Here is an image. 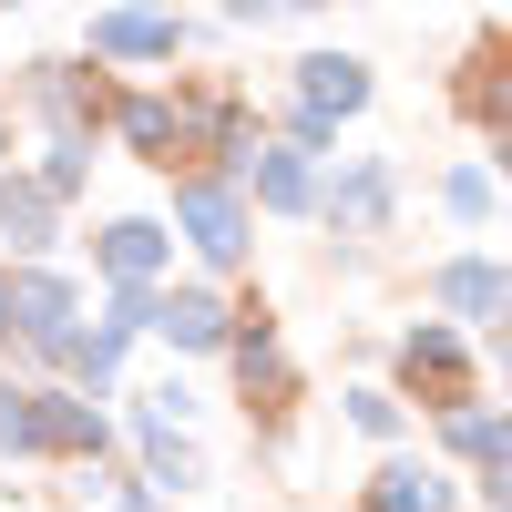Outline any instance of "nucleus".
<instances>
[{
  "label": "nucleus",
  "mask_w": 512,
  "mask_h": 512,
  "mask_svg": "<svg viewBox=\"0 0 512 512\" xmlns=\"http://www.w3.org/2000/svg\"><path fill=\"white\" fill-rule=\"evenodd\" d=\"M175 236L205 256V267H246V236H256V205L236 175H185L175 185Z\"/></svg>",
  "instance_id": "1"
},
{
  "label": "nucleus",
  "mask_w": 512,
  "mask_h": 512,
  "mask_svg": "<svg viewBox=\"0 0 512 512\" xmlns=\"http://www.w3.org/2000/svg\"><path fill=\"white\" fill-rule=\"evenodd\" d=\"M369 93H379V82H369L359 52H308V62H297V113H287V134L328 154V144H338V123L369 113Z\"/></svg>",
  "instance_id": "2"
},
{
  "label": "nucleus",
  "mask_w": 512,
  "mask_h": 512,
  "mask_svg": "<svg viewBox=\"0 0 512 512\" xmlns=\"http://www.w3.org/2000/svg\"><path fill=\"white\" fill-rule=\"evenodd\" d=\"M72 328H82V287H72L62 267H11V338H21V349L62 359Z\"/></svg>",
  "instance_id": "3"
},
{
  "label": "nucleus",
  "mask_w": 512,
  "mask_h": 512,
  "mask_svg": "<svg viewBox=\"0 0 512 512\" xmlns=\"http://www.w3.org/2000/svg\"><path fill=\"white\" fill-rule=\"evenodd\" d=\"M431 308L451 328H502L512 338V267L502 256H441L431 267Z\"/></svg>",
  "instance_id": "4"
},
{
  "label": "nucleus",
  "mask_w": 512,
  "mask_h": 512,
  "mask_svg": "<svg viewBox=\"0 0 512 512\" xmlns=\"http://www.w3.org/2000/svg\"><path fill=\"white\" fill-rule=\"evenodd\" d=\"M318 144H297V134H277V144H256V164H246V205H267V216H318Z\"/></svg>",
  "instance_id": "5"
},
{
  "label": "nucleus",
  "mask_w": 512,
  "mask_h": 512,
  "mask_svg": "<svg viewBox=\"0 0 512 512\" xmlns=\"http://www.w3.org/2000/svg\"><path fill=\"white\" fill-rule=\"evenodd\" d=\"M400 379H410V390H431L441 420L472 410V359H461V328H451V318H420V328L400 338Z\"/></svg>",
  "instance_id": "6"
},
{
  "label": "nucleus",
  "mask_w": 512,
  "mask_h": 512,
  "mask_svg": "<svg viewBox=\"0 0 512 512\" xmlns=\"http://www.w3.org/2000/svg\"><path fill=\"white\" fill-rule=\"evenodd\" d=\"M390 205H400V175H390L379 154H359V164H338V175H328L318 216H328L338 236H379V226H390Z\"/></svg>",
  "instance_id": "7"
},
{
  "label": "nucleus",
  "mask_w": 512,
  "mask_h": 512,
  "mask_svg": "<svg viewBox=\"0 0 512 512\" xmlns=\"http://www.w3.org/2000/svg\"><path fill=\"white\" fill-rule=\"evenodd\" d=\"M93 267H103L113 287H154L164 267H175V226H164V216H113V226L93 236Z\"/></svg>",
  "instance_id": "8"
},
{
  "label": "nucleus",
  "mask_w": 512,
  "mask_h": 512,
  "mask_svg": "<svg viewBox=\"0 0 512 512\" xmlns=\"http://www.w3.org/2000/svg\"><path fill=\"white\" fill-rule=\"evenodd\" d=\"M154 338L164 349H185V359H205V349H226L236 338V308L216 287H154Z\"/></svg>",
  "instance_id": "9"
},
{
  "label": "nucleus",
  "mask_w": 512,
  "mask_h": 512,
  "mask_svg": "<svg viewBox=\"0 0 512 512\" xmlns=\"http://www.w3.org/2000/svg\"><path fill=\"white\" fill-rule=\"evenodd\" d=\"M82 41H93V62H175L185 52V21L175 11H93Z\"/></svg>",
  "instance_id": "10"
},
{
  "label": "nucleus",
  "mask_w": 512,
  "mask_h": 512,
  "mask_svg": "<svg viewBox=\"0 0 512 512\" xmlns=\"http://www.w3.org/2000/svg\"><path fill=\"white\" fill-rule=\"evenodd\" d=\"M31 410H41V461H103L113 451V420L82 390H31Z\"/></svg>",
  "instance_id": "11"
},
{
  "label": "nucleus",
  "mask_w": 512,
  "mask_h": 512,
  "mask_svg": "<svg viewBox=\"0 0 512 512\" xmlns=\"http://www.w3.org/2000/svg\"><path fill=\"white\" fill-rule=\"evenodd\" d=\"M0 246H11V267H41V256L62 246V205L31 175H0Z\"/></svg>",
  "instance_id": "12"
},
{
  "label": "nucleus",
  "mask_w": 512,
  "mask_h": 512,
  "mask_svg": "<svg viewBox=\"0 0 512 512\" xmlns=\"http://www.w3.org/2000/svg\"><path fill=\"white\" fill-rule=\"evenodd\" d=\"M369 512H451V482L431 472V461H379Z\"/></svg>",
  "instance_id": "13"
},
{
  "label": "nucleus",
  "mask_w": 512,
  "mask_h": 512,
  "mask_svg": "<svg viewBox=\"0 0 512 512\" xmlns=\"http://www.w3.org/2000/svg\"><path fill=\"white\" fill-rule=\"evenodd\" d=\"M441 451H451V461H482V472L512 461V410H482V400L451 410V420H441Z\"/></svg>",
  "instance_id": "14"
},
{
  "label": "nucleus",
  "mask_w": 512,
  "mask_h": 512,
  "mask_svg": "<svg viewBox=\"0 0 512 512\" xmlns=\"http://www.w3.org/2000/svg\"><path fill=\"white\" fill-rule=\"evenodd\" d=\"M134 431H144V492H195L205 482V461H195L185 431H164V420H134Z\"/></svg>",
  "instance_id": "15"
},
{
  "label": "nucleus",
  "mask_w": 512,
  "mask_h": 512,
  "mask_svg": "<svg viewBox=\"0 0 512 512\" xmlns=\"http://www.w3.org/2000/svg\"><path fill=\"white\" fill-rule=\"evenodd\" d=\"M123 144H134V154H154V164H175V144H185V103L134 93V103H123Z\"/></svg>",
  "instance_id": "16"
},
{
  "label": "nucleus",
  "mask_w": 512,
  "mask_h": 512,
  "mask_svg": "<svg viewBox=\"0 0 512 512\" xmlns=\"http://www.w3.org/2000/svg\"><path fill=\"white\" fill-rule=\"evenodd\" d=\"M31 103L62 123V144H82V62H31Z\"/></svg>",
  "instance_id": "17"
},
{
  "label": "nucleus",
  "mask_w": 512,
  "mask_h": 512,
  "mask_svg": "<svg viewBox=\"0 0 512 512\" xmlns=\"http://www.w3.org/2000/svg\"><path fill=\"white\" fill-rule=\"evenodd\" d=\"M31 185L52 195V205H72L82 185H93V134H82V144H62V134H52V144H41V175H31Z\"/></svg>",
  "instance_id": "18"
},
{
  "label": "nucleus",
  "mask_w": 512,
  "mask_h": 512,
  "mask_svg": "<svg viewBox=\"0 0 512 512\" xmlns=\"http://www.w3.org/2000/svg\"><path fill=\"white\" fill-rule=\"evenodd\" d=\"M0 451H11V461H41V410H31L21 379H0Z\"/></svg>",
  "instance_id": "19"
},
{
  "label": "nucleus",
  "mask_w": 512,
  "mask_h": 512,
  "mask_svg": "<svg viewBox=\"0 0 512 512\" xmlns=\"http://www.w3.org/2000/svg\"><path fill=\"white\" fill-rule=\"evenodd\" d=\"M441 216L451 226H482L492 216V175H482V164H451V175H441Z\"/></svg>",
  "instance_id": "20"
},
{
  "label": "nucleus",
  "mask_w": 512,
  "mask_h": 512,
  "mask_svg": "<svg viewBox=\"0 0 512 512\" xmlns=\"http://www.w3.org/2000/svg\"><path fill=\"white\" fill-rule=\"evenodd\" d=\"M349 431H369V441H400V390H349Z\"/></svg>",
  "instance_id": "21"
},
{
  "label": "nucleus",
  "mask_w": 512,
  "mask_h": 512,
  "mask_svg": "<svg viewBox=\"0 0 512 512\" xmlns=\"http://www.w3.org/2000/svg\"><path fill=\"white\" fill-rule=\"evenodd\" d=\"M482 502H492V512H512V461H492V472H482Z\"/></svg>",
  "instance_id": "22"
},
{
  "label": "nucleus",
  "mask_w": 512,
  "mask_h": 512,
  "mask_svg": "<svg viewBox=\"0 0 512 512\" xmlns=\"http://www.w3.org/2000/svg\"><path fill=\"white\" fill-rule=\"evenodd\" d=\"M93 512H154V492H123V482H113V492H103Z\"/></svg>",
  "instance_id": "23"
},
{
  "label": "nucleus",
  "mask_w": 512,
  "mask_h": 512,
  "mask_svg": "<svg viewBox=\"0 0 512 512\" xmlns=\"http://www.w3.org/2000/svg\"><path fill=\"white\" fill-rule=\"evenodd\" d=\"M0 349H11V267H0Z\"/></svg>",
  "instance_id": "24"
},
{
  "label": "nucleus",
  "mask_w": 512,
  "mask_h": 512,
  "mask_svg": "<svg viewBox=\"0 0 512 512\" xmlns=\"http://www.w3.org/2000/svg\"><path fill=\"white\" fill-rule=\"evenodd\" d=\"M502 390H512V338H502Z\"/></svg>",
  "instance_id": "25"
},
{
  "label": "nucleus",
  "mask_w": 512,
  "mask_h": 512,
  "mask_svg": "<svg viewBox=\"0 0 512 512\" xmlns=\"http://www.w3.org/2000/svg\"><path fill=\"white\" fill-rule=\"evenodd\" d=\"M0 164H11V123H0Z\"/></svg>",
  "instance_id": "26"
}]
</instances>
